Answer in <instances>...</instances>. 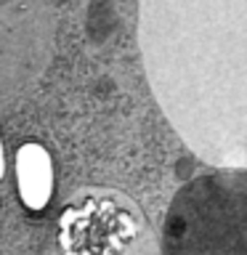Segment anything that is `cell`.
I'll use <instances>...</instances> for the list:
<instances>
[{
	"mask_svg": "<svg viewBox=\"0 0 247 255\" xmlns=\"http://www.w3.org/2000/svg\"><path fill=\"white\" fill-rule=\"evenodd\" d=\"M167 255H247V178L194 181L165 223Z\"/></svg>",
	"mask_w": 247,
	"mask_h": 255,
	"instance_id": "6da1fadb",
	"label": "cell"
},
{
	"mask_svg": "<svg viewBox=\"0 0 247 255\" xmlns=\"http://www.w3.org/2000/svg\"><path fill=\"white\" fill-rule=\"evenodd\" d=\"M53 255H159V245L127 197L88 189L64 207Z\"/></svg>",
	"mask_w": 247,
	"mask_h": 255,
	"instance_id": "7a4b0ae2",
	"label": "cell"
},
{
	"mask_svg": "<svg viewBox=\"0 0 247 255\" xmlns=\"http://www.w3.org/2000/svg\"><path fill=\"white\" fill-rule=\"evenodd\" d=\"M53 40L51 0H0V96L19 93L43 77Z\"/></svg>",
	"mask_w": 247,
	"mask_h": 255,
	"instance_id": "3957f363",
	"label": "cell"
},
{
	"mask_svg": "<svg viewBox=\"0 0 247 255\" xmlns=\"http://www.w3.org/2000/svg\"><path fill=\"white\" fill-rule=\"evenodd\" d=\"M51 159L40 146H24L19 151V189L29 207H43L51 194Z\"/></svg>",
	"mask_w": 247,
	"mask_h": 255,
	"instance_id": "277c9868",
	"label": "cell"
},
{
	"mask_svg": "<svg viewBox=\"0 0 247 255\" xmlns=\"http://www.w3.org/2000/svg\"><path fill=\"white\" fill-rule=\"evenodd\" d=\"M0 167H3V162H0Z\"/></svg>",
	"mask_w": 247,
	"mask_h": 255,
	"instance_id": "5b68a950",
	"label": "cell"
}]
</instances>
